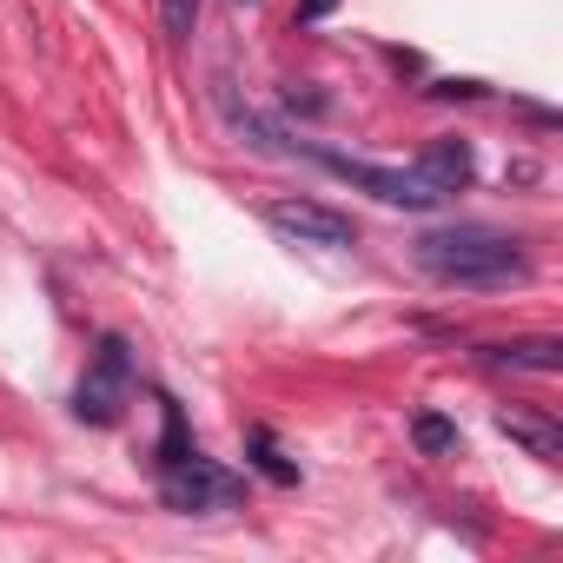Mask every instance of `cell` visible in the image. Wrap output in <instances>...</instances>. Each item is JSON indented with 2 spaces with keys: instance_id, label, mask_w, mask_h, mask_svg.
Returning <instances> with one entry per match:
<instances>
[{
  "instance_id": "obj_1",
  "label": "cell",
  "mask_w": 563,
  "mask_h": 563,
  "mask_svg": "<svg viewBox=\"0 0 563 563\" xmlns=\"http://www.w3.org/2000/svg\"><path fill=\"white\" fill-rule=\"evenodd\" d=\"M319 159H325L339 179L365 186L372 199L411 206V212H431V206H444L451 192L471 186V146H464V140H431L411 166H365V159H345V153H319Z\"/></svg>"
},
{
  "instance_id": "obj_2",
  "label": "cell",
  "mask_w": 563,
  "mask_h": 563,
  "mask_svg": "<svg viewBox=\"0 0 563 563\" xmlns=\"http://www.w3.org/2000/svg\"><path fill=\"white\" fill-rule=\"evenodd\" d=\"M411 258L431 278H444V286H477V292L484 286H517V278L530 272L523 245L510 232H497V225H444V232H424L411 245Z\"/></svg>"
},
{
  "instance_id": "obj_3",
  "label": "cell",
  "mask_w": 563,
  "mask_h": 563,
  "mask_svg": "<svg viewBox=\"0 0 563 563\" xmlns=\"http://www.w3.org/2000/svg\"><path fill=\"white\" fill-rule=\"evenodd\" d=\"M159 497H166V510L206 517V510H232L245 497V477L212 464V457H199V451H179V457L159 464Z\"/></svg>"
},
{
  "instance_id": "obj_4",
  "label": "cell",
  "mask_w": 563,
  "mask_h": 563,
  "mask_svg": "<svg viewBox=\"0 0 563 563\" xmlns=\"http://www.w3.org/2000/svg\"><path fill=\"white\" fill-rule=\"evenodd\" d=\"M126 405H133V352H126V339H100V352H93V365L74 391V418L80 424H113Z\"/></svg>"
},
{
  "instance_id": "obj_5",
  "label": "cell",
  "mask_w": 563,
  "mask_h": 563,
  "mask_svg": "<svg viewBox=\"0 0 563 563\" xmlns=\"http://www.w3.org/2000/svg\"><path fill=\"white\" fill-rule=\"evenodd\" d=\"M265 225L278 239H292V245H325V252H345L352 245V219L332 212L325 199H272L265 206Z\"/></svg>"
},
{
  "instance_id": "obj_6",
  "label": "cell",
  "mask_w": 563,
  "mask_h": 563,
  "mask_svg": "<svg viewBox=\"0 0 563 563\" xmlns=\"http://www.w3.org/2000/svg\"><path fill=\"white\" fill-rule=\"evenodd\" d=\"M497 424H504V438H517L530 457H543V464H563V431L550 424V418H537V411H497Z\"/></svg>"
},
{
  "instance_id": "obj_7",
  "label": "cell",
  "mask_w": 563,
  "mask_h": 563,
  "mask_svg": "<svg viewBox=\"0 0 563 563\" xmlns=\"http://www.w3.org/2000/svg\"><path fill=\"white\" fill-rule=\"evenodd\" d=\"M490 358L497 365H510V372H563V345L556 339H517V345H490Z\"/></svg>"
},
{
  "instance_id": "obj_8",
  "label": "cell",
  "mask_w": 563,
  "mask_h": 563,
  "mask_svg": "<svg viewBox=\"0 0 563 563\" xmlns=\"http://www.w3.org/2000/svg\"><path fill=\"white\" fill-rule=\"evenodd\" d=\"M252 457H258V471H265L272 484H299V464H292V457H278L272 431H252Z\"/></svg>"
},
{
  "instance_id": "obj_9",
  "label": "cell",
  "mask_w": 563,
  "mask_h": 563,
  "mask_svg": "<svg viewBox=\"0 0 563 563\" xmlns=\"http://www.w3.org/2000/svg\"><path fill=\"white\" fill-rule=\"evenodd\" d=\"M411 431H418V444H424L431 457H438V451H457V424H444L438 411H424V418H418Z\"/></svg>"
},
{
  "instance_id": "obj_10",
  "label": "cell",
  "mask_w": 563,
  "mask_h": 563,
  "mask_svg": "<svg viewBox=\"0 0 563 563\" xmlns=\"http://www.w3.org/2000/svg\"><path fill=\"white\" fill-rule=\"evenodd\" d=\"M192 21H199V0H159V27H166V41H186Z\"/></svg>"
}]
</instances>
